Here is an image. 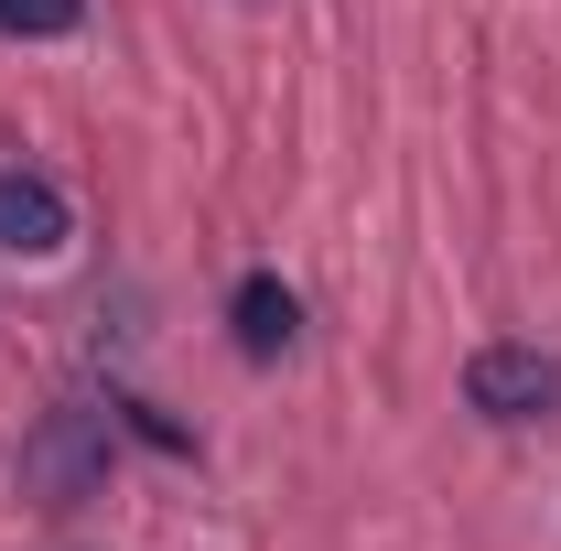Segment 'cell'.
<instances>
[{
    "label": "cell",
    "mask_w": 561,
    "mask_h": 551,
    "mask_svg": "<svg viewBox=\"0 0 561 551\" xmlns=\"http://www.w3.org/2000/svg\"><path fill=\"white\" fill-rule=\"evenodd\" d=\"M108 486V421L98 412H44V432L22 443V497H44V508H76V497H98Z\"/></svg>",
    "instance_id": "obj_1"
},
{
    "label": "cell",
    "mask_w": 561,
    "mask_h": 551,
    "mask_svg": "<svg viewBox=\"0 0 561 551\" xmlns=\"http://www.w3.org/2000/svg\"><path fill=\"white\" fill-rule=\"evenodd\" d=\"M465 401L486 421H551L561 412V357H540V346H476Z\"/></svg>",
    "instance_id": "obj_2"
},
{
    "label": "cell",
    "mask_w": 561,
    "mask_h": 551,
    "mask_svg": "<svg viewBox=\"0 0 561 551\" xmlns=\"http://www.w3.org/2000/svg\"><path fill=\"white\" fill-rule=\"evenodd\" d=\"M66 238H76L66 184H44V173H0V260H55Z\"/></svg>",
    "instance_id": "obj_3"
},
{
    "label": "cell",
    "mask_w": 561,
    "mask_h": 551,
    "mask_svg": "<svg viewBox=\"0 0 561 551\" xmlns=\"http://www.w3.org/2000/svg\"><path fill=\"white\" fill-rule=\"evenodd\" d=\"M227 325H238V346H249V357H291V336H302V303H291V281L249 271L238 292H227Z\"/></svg>",
    "instance_id": "obj_4"
},
{
    "label": "cell",
    "mask_w": 561,
    "mask_h": 551,
    "mask_svg": "<svg viewBox=\"0 0 561 551\" xmlns=\"http://www.w3.org/2000/svg\"><path fill=\"white\" fill-rule=\"evenodd\" d=\"M87 22V0H0V33H33V44H55Z\"/></svg>",
    "instance_id": "obj_5"
}]
</instances>
